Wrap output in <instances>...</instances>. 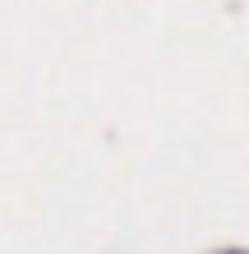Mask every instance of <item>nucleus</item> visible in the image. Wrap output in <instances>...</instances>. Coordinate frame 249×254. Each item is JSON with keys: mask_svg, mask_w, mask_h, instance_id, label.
I'll list each match as a JSON object with an SVG mask.
<instances>
[{"mask_svg": "<svg viewBox=\"0 0 249 254\" xmlns=\"http://www.w3.org/2000/svg\"><path fill=\"white\" fill-rule=\"evenodd\" d=\"M212 254H249L245 245H226V250H212Z\"/></svg>", "mask_w": 249, "mask_h": 254, "instance_id": "obj_1", "label": "nucleus"}]
</instances>
